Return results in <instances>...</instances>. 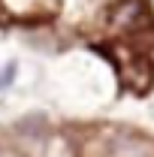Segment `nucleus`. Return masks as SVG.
<instances>
[{
  "mask_svg": "<svg viewBox=\"0 0 154 157\" xmlns=\"http://www.w3.org/2000/svg\"><path fill=\"white\" fill-rule=\"evenodd\" d=\"M139 24L151 27L148 9H145L142 0H124L118 9H112V27H118V30H136Z\"/></svg>",
  "mask_w": 154,
  "mask_h": 157,
  "instance_id": "1",
  "label": "nucleus"
},
{
  "mask_svg": "<svg viewBox=\"0 0 154 157\" xmlns=\"http://www.w3.org/2000/svg\"><path fill=\"white\" fill-rule=\"evenodd\" d=\"M0 157H12V154H3V151H0Z\"/></svg>",
  "mask_w": 154,
  "mask_h": 157,
  "instance_id": "2",
  "label": "nucleus"
}]
</instances>
